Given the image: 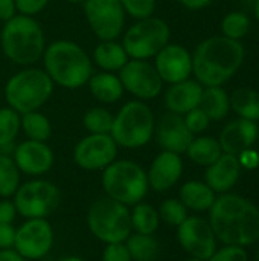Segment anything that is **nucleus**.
<instances>
[{"label": "nucleus", "mask_w": 259, "mask_h": 261, "mask_svg": "<svg viewBox=\"0 0 259 261\" xmlns=\"http://www.w3.org/2000/svg\"><path fill=\"white\" fill-rule=\"evenodd\" d=\"M209 225L224 245L246 248L259 242V208L238 194L224 193L215 197L209 210Z\"/></svg>", "instance_id": "obj_1"}, {"label": "nucleus", "mask_w": 259, "mask_h": 261, "mask_svg": "<svg viewBox=\"0 0 259 261\" xmlns=\"http://www.w3.org/2000/svg\"><path fill=\"white\" fill-rule=\"evenodd\" d=\"M244 61V47L240 41L224 35L203 40L192 52V75L203 87L227 83Z\"/></svg>", "instance_id": "obj_2"}, {"label": "nucleus", "mask_w": 259, "mask_h": 261, "mask_svg": "<svg viewBox=\"0 0 259 261\" xmlns=\"http://www.w3.org/2000/svg\"><path fill=\"white\" fill-rule=\"evenodd\" d=\"M43 70L52 83L66 90H78L87 86L95 72L87 50L72 40H55L49 43L41 57Z\"/></svg>", "instance_id": "obj_3"}, {"label": "nucleus", "mask_w": 259, "mask_h": 261, "mask_svg": "<svg viewBox=\"0 0 259 261\" xmlns=\"http://www.w3.org/2000/svg\"><path fill=\"white\" fill-rule=\"evenodd\" d=\"M46 46V34L35 17L15 14L2 24L0 49L5 58L17 66H35Z\"/></svg>", "instance_id": "obj_4"}, {"label": "nucleus", "mask_w": 259, "mask_h": 261, "mask_svg": "<svg viewBox=\"0 0 259 261\" xmlns=\"http://www.w3.org/2000/svg\"><path fill=\"white\" fill-rule=\"evenodd\" d=\"M55 84L43 70V67H21L5 83L6 106L23 115L40 110L52 96Z\"/></svg>", "instance_id": "obj_5"}, {"label": "nucleus", "mask_w": 259, "mask_h": 261, "mask_svg": "<svg viewBox=\"0 0 259 261\" xmlns=\"http://www.w3.org/2000/svg\"><path fill=\"white\" fill-rule=\"evenodd\" d=\"M154 128L153 109L145 101L131 99L114 113L110 136L119 148L139 150L153 141Z\"/></svg>", "instance_id": "obj_6"}, {"label": "nucleus", "mask_w": 259, "mask_h": 261, "mask_svg": "<svg viewBox=\"0 0 259 261\" xmlns=\"http://www.w3.org/2000/svg\"><path fill=\"white\" fill-rule=\"evenodd\" d=\"M101 173L105 196L128 208L145 200L150 191L147 170L136 161L116 159Z\"/></svg>", "instance_id": "obj_7"}, {"label": "nucleus", "mask_w": 259, "mask_h": 261, "mask_svg": "<svg viewBox=\"0 0 259 261\" xmlns=\"http://www.w3.org/2000/svg\"><path fill=\"white\" fill-rule=\"evenodd\" d=\"M85 222L90 234L104 245L125 242L131 234L130 208L107 196L90 205Z\"/></svg>", "instance_id": "obj_8"}, {"label": "nucleus", "mask_w": 259, "mask_h": 261, "mask_svg": "<svg viewBox=\"0 0 259 261\" xmlns=\"http://www.w3.org/2000/svg\"><path fill=\"white\" fill-rule=\"evenodd\" d=\"M171 38L169 24L156 15L136 20L125 28L121 43L130 60H153Z\"/></svg>", "instance_id": "obj_9"}, {"label": "nucleus", "mask_w": 259, "mask_h": 261, "mask_svg": "<svg viewBox=\"0 0 259 261\" xmlns=\"http://www.w3.org/2000/svg\"><path fill=\"white\" fill-rule=\"evenodd\" d=\"M12 202L23 219H47L60 206L61 191L53 182L34 177L20 184Z\"/></svg>", "instance_id": "obj_10"}, {"label": "nucleus", "mask_w": 259, "mask_h": 261, "mask_svg": "<svg viewBox=\"0 0 259 261\" xmlns=\"http://www.w3.org/2000/svg\"><path fill=\"white\" fill-rule=\"evenodd\" d=\"M82 11L98 40H119L125 31V12L119 0H84Z\"/></svg>", "instance_id": "obj_11"}, {"label": "nucleus", "mask_w": 259, "mask_h": 261, "mask_svg": "<svg viewBox=\"0 0 259 261\" xmlns=\"http://www.w3.org/2000/svg\"><path fill=\"white\" fill-rule=\"evenodd\" d=\"M124 90L139 101H153L163 92L165 83L159 76L153 61L128 60V63L118 72Z\"/></svg>", "instance_id": "obj_12"}, {"label": "nucleus", "mask_w": 259, "mask_h": 261, "mask_svg": "<svg viewBox=\"0 0 259 261\" xmlns=\"http://www.w3.org/2000/svg\"><path fill=\"white\" fill-rule=\"evenodd\" d=\"M55 232L47 219H24L15 228L14 249L26 261L44 258L53 248Z\"/></svg>", "instance_id": "obj_13"}, {"label": "nucleus", "mask_w": 259, "mask_h": 261, "mask_svg": "<svg viewBox=\"0 0 259 261\" xmlns=\"http://www.w3.org/2000/svg\"><path fill=\"white\" fill-rule=\"evenodd\" d=\"M119 147L110 135H87L73 147V162L84 171H102L118 159Z\"/></svg>", "instance_id": "obj_14"}, {"label": "nucleus", "mask_w": 259, "mask_h": 261, "mask_svg": "<svg viewBox=\"0 0 259 261\" xmlns=\"http://www.w3.org/2000/svg\"><path fill=\"white\" fill-rule=\"evenodd\" d=\"M177 242L189 257L200 260L206 261L217 251V237L209 222L198 216H188L177 226Z\"/></svg>", "instance_id": "obj_15"}, {"label": "nucleus", "mask_w": 259, "mask_h": 261, "mask_svg": "<svg viewBox=\"0 0 259 261\" xmlns=\"http://www.w3.org/2000/svg\"><path fill=\"white\" fill-rule=\"evenodd\" d=\"M153 64L165 84H176L191 78L192 54L182 44L168 43L153 58Z\"/></svg>", "instance_id": "obj_16"}, {"label": "nucleus", "mask_w": 259, "mask_h": 261, "mask_svg": "<svg viewBox=\"0 0 259 261\" xmlns=\"http://www.w3.org/2000/svg\"><path fill=\"white\" fill-rule=\"evenodd\" d=\"M11 156L20 173L29 177H41L47 174L55 162L53 150L47 145V142L31 139H24L23 142L17 144Z\"/></svg>", "instance_id": "obj_17"}, {"label": "nucleus", "mask_w": 259, "mask_h": 261, "mask_svg": "<svg viewBox=\"0 0 259 261\" xmlns=\"http://www.w3.org/2000/svg\"><path fill=\"white\" fill-rule=\"evenodd\" d=\"M154 139L163 151L183 154L194 139V135L188 130L183 116L166 112L156 121Z\"/></svg>", "instance_id": "obj_18"}, {"label": "nucleus", "mask_w": 259, "mask_h": 261, "mask_svg": "<svg viewBox=\"0 0 259 261\" xmlns=\"http://www.w3.org/2000/svg\"><path fill=\"white\" fill-rule=\"evenodd\" d=\"M183 174L182 154L171 151H160L147 170L148 187L154 193H165L177 185Z\"/></svg>", "instance_id": "obj_19"}, {"label": "nucleus", "mask_w": 259, "mask_h": 261, "mask_svg": "<svg viewBox=\"0 0 259 261\" xmlns=\"http://www.w3.org/2000/svg\"><path fill=\"white\" fill-rule=\"evenodd\" d=\"M259 127L256 122L238 118L224 125L220 133L218 142L223 153L238 156L241 151L250 148L258 139Z\"/></svg>", "instance_id": "obj_20"}, {"label": "nucleus", "mask_w": 259, "mask_h": 261, "mask_svg": "<svg viewBox=\"0 0 259 261\" xmlns=\"http://www.w3.org/2000/svg\"><path fill=\"white\" fill-rule=\"evenodd\" d=\"M203 95V86L197 80H185L176 84H169L163 93V106L166 112L183 116L192 109L200 106Z\"/></svg>", "instance_id": "obj_21"}, {"label": "nucleus", "mask_w": 259, "mask_h": 261, "mask_svg": "<svg viewBox=\"0 0 259 261\" xmlns=\"http://www.w3.org/2000/svg\"><path fill=\"white\" fill-rule=\"evenodd\" d=\"M241 174V165L237 156L223 153L212 165L206 167L205 184L215 193H229L238 182Z\"/></svg>", "instance_id": "obj_22"}, {"label": "nucleus", "mask_w": 259, "mask_h": 261, "mask_svg": "<svg viewBox=\"0 0 259 261\" xmlns=\"http://www.w3.org/2000/svg\"><path fill=\"white\" fill-rule=\"evenodd\" d=\"M92 63L102 72L118 73L130 60L119 40H99L90 55Z\"/></svg>", "instance_id": "obj_23"}, {"label": "nucleus", "mask_w": 259, "mask_h": 261, "mask_svg": "<svg viewBox=\"0 0 259 261\" xmlns=\"http://www.w3.org/2000/svg\"><path fill=\"white\" fill-rule=\"evenodd\" d=\"M89 92L99 104H116L124 98V86L118 73L113 72H93L87 83Z\"/></svg>", "instance_id": "obj_24"}, {"label": "nucleus", "mask_w": 259, "mask_h": 261, "mask_svg": "<svg viewBox=\"0 0 259 261\" xmlns=\"http://www.w3.org/2000/svg\"><path fill=\"white\" fill-rule=\"evenodd\" d=\"M217 194L202 180H188L180 187L179 199L188 211L203 213L209 211L215 202Z\"/></svg>", "instance_id": "obj_25"}, {"label": "nucleus", "mask_w": 259, "mask_h": 261, "mask_svg": "<svg viewBox=\"0 0 259 261\" xmlns=\"http://www.w3.org/2000/svg\"><path fill=\"white\" fill-rule=\"evenodd\" d=\"M185 153L194 164L209 167L223 154V150L220 147L218 139L212 136H194Z\"/></svg>", "instance_id": "obj_26"}, {"label": "nucleus", "mask_w": 259, "mask_h": 261, "mask_svg": "<svg viewBox=\"0 0 259 261\" xmlns=\"http://www.w3.org/2000/svg\"><path fill=\"white\" fill-rule=\"evenodd\" d=\"M211 121H221L231 110V101L227 92L221 86L203 87L202 101L198 106Z\"/></svg>", "instance_id": "obj_27"}, {"label": "nucleus", "mask_w": 259, "mask_h": 261, "mask_svg": "<svg viewBox=\"0 0 259 261\" xmlns=\"http://www.w3.org/2000/svg\"><path fill=\"white\" fill-rule=\"evenodd\" d=\"M130 223H131V232L154 236L160 226L159 211L153 205L142 200L130 206Z\"/></svg>", "instance_id": "obj_28"}, {"label": "nucleus", "mask_w": 259, "mask_h": 261, "mask_svg": "<svg viewBox=\"0 0 259 261\" xmlns=\"http://www.w3.org/2000/svg\"><path fill=\"white\" fill-rule=\"evenodd\" d=\"M231 109L243 119L259 121V92L250 87H240L229 95Z\"/></svg>", "instance_id": "obj_29"}, {"label": "nucleus", "mask_w": 259, "mask_h": 261, "mask_svg": "<svg viewBox=\"0 0 259 261\" xmlns=\"http://www.w3.org/2000/svg\"><path fill=\"white\" fill-rule=\"evenodd\" d=\"M20 128L24 133L26 139L31 141L47 142L52 136L50 119L40 110L20 115Z\"/></svg>", "instance_id": "obj_30"}, {"label": "nucleus", "mask_w": 259, "mask_h": 261, "mask_svg": "<svg viewBox=\"0 0 259 261\" xmlns=\"http://www.w3.org/2000/svg\"><path fill=\"white\" fill-rule=\"evenodd\" d=\"M125 245L133 261H156L160 254V245L154 236L131 232Z\"/></svg>", "instance_id": "obj_31"}, {"label": "nucleus", "mask_w": 259, "mask_h": 261, "mask_svg": "<svg viewBox=\"0 0 259 261\" xmlns=\"http://www.w3.org/2000/svg\"><path fill=\"white\" fill-rule=\"evenodd\" d=\"M20 132V113L8 106L0 107V153H12Z\"/></svg>", "instance_id": "obj_32"}, {"label": "nucleus", "mask_w": 259, "mask_h": 261, "mask_svg": "<svg viewBox=\"0 0 259 261\" xmlns=\"http://www.w3.org/2000/svg\"><path fill=\"white\" fill-rule=\"evenodd\" d=\"M21 184V173L9 153H0V199H12Z\"/></svg>", "instance_id": "obj_33"}, {"label": "nucleus", "mask_w": 259, "mask_h": 261, "mask_svg": "<svg viewBox=\"0 0 259 261\" xmlns=\"http://www.w3.org/2000/svg\"><path fill=\"white\" fill-rule=\"evenodd\" d=\"M114 113L104 106H95L82 115V127L90 135H110Z\"/></svg>", "instance_id": "obj_34"}, {"label": "nucleus", "mask_w": 259, "mask_h": 261, "mask_svg": "<svg viewBox=\"0 0 259 261\" xmlns=\"http://www.w3.org/2000/svg\"><path fill=\"white\" fill-rule=\"evenodd\" d=\"M249 29H250L249 15L244 12H240V11L229 12L221 21V32L224 37H227L231 40L240 41L243 37L247 35Z\"/></svg>", "instance_id": "obj_35"}, {"label": "nucleus", "mask_w": 259, "mask_h": 261, "mask_svg": "<svg viewBox=\"0 0 259 261\" xmlns=\"http://www.w3.org/2000/svg\"><path fill=\"white\" fill-rule=\"evenodd\" d=\"M159 217H160V222L169 225V226H179L182 225L186 219H188V208L180 202V199H165L160 206H159Z\"/></svg>", "instance_id": "obj_36"}, {"label": "nucleus", "mask_w": 259, "mask_h": 261, "mask_svg": "<svg viewBox=\"0 0 259 261\" xmlns=\"http://www.w3.org/2000/svg\"><path fill=\"white\" fill-rule=\"evenodd\" d=\"M125 15H130L134 20L147 18L154 15L157 0H119Z\"/></svg>", "instance_id": "obj_37"}, {"label": "nucleus", "mask_w": 259, "mask_h": 261, "mask_svg": "<svg viewBox=\"0 0 259 261\" xmlns=\"http://www.w3.org/2000/svg\"><path fill=\"white\" fill-rule=\"evenodd\" d=\"M183 121H185L188 130H189L194 136H195V135H200V133H203V132H206L208 127H209V124H211V119L208 118V115H206L200 107L192 109V110H189L188 113H185V115H183Z\"/></svg>", "instance_id": "obj_38"}, {"label": "nucleus", "mask_w": 259, "mask_h": 261, "mask_svg": "<svg viewBox=\"0 0 259 261\" xmlns=\"http://www.w3.org/2000/svg\"><path fill=\"white\" fill-rule=\"evenodd\" d=\"M206 261H249V255L241 246L224 245V248L217 249Z\"/></svg>", "instance_id": "obj_39"}, {"label": "nucleus", "mask_w": 259, "mask_h": 261, "mask_svg": "<svg viewBox=\"0 0 259 261\" xmlns=\"http://www.w3.org/2000/svg\"><path fill=\"white\" fill-rule=\"evenodd\" d=\"M102 261H133L125 242L108 243L102 251Z\"/></svg>", "instance_id": "obj_40"}, {"label": "nucleus", "mask_w": 259, "mask_h": 261, "mask_svg": "<svg viewBox=\"0 0 259 261\" xmlns=\"http://www.w3.org/2000/svg\"><path fill=\"white\" fill-rule=\"evenodd\" d=\"M14 2H15L17 14L27 15V17L38 15L50 3V0H14Z\"/></svg>", "instance_id": "obj_41"}, {"label": "nucleus", "mask_w": 259, "mask_h": 261, "mask_svg": "<svg viewBox=\"0 0 259 261\" xmlns=\"http://www.w3.org/2000/svg\"><path fill=\"white\" fill-rule=\"evenodd\" d=\"M17 216L12 199H0V223H14Z\"/></svg>", "instance_id": "obj_42"}, {"label": "nucleus", "mask_w": 259, "mask_h": 261, "mask_svg": "<svg viewBox=\"0 0 259 261\" xmlns=\"http://www.w3.org/2000/svg\"><path fill=\"white\" fill-rule=\"evenodd\" d=\"M15 226L12 223H0V249L14 248Z\"/></svg>", "instance_id": "obj_43"}, {"label": "nucleus", "mask_w": 259, "mask_h": 261, "mask_svg": "<svg viewBox=\"0 0 259 261\" xmlns=\"http://www.w3.org/2000/svg\"><path fill=\"white\" fill-rule=\"evenodd\" d=\"M237 158H238L241 167H244V168H247V170H255V168H258L259 153L256 150H253L252 147L247 148V150H244V151H241Z\"/></svg>", "instance_id": "obj_44"}, {"label": "nucleus", "mask_w": 259, "mask_h": 261, "mask_svg": "<svg viewBox=\"0 0 259 261\" xmlns=\"http://www.w3.org/2000/svg\"><path fill=\"white\" fill-rule=\"evenodd\" d=\"M17 14L14 0H0V21L5 23Z\"/></svg>", "instance_id": "obj_45"}, {"label": "nucleus", "mask_w": 259, "mask_h": 261, "mask_svg": "<svg viewBox=\"0 0 259 261\" xmlns=\"http://www.w3.org/2000/svg\"><path fill=\"white\" fill-rule=\"evenodd\" d=\"M183 8L191 9V11H198V9H205L208 8L212 0H177Z\"/></svg>", "instance_id": "obj_46"}, {"label": "nucleus", "mask_w": 259, "mask_h": 261, "mask_svg": "<svg viewBox=\"0 0 259 261\" xmlns=\"http://www.w3.org/2000/svg\"><path fill=\"white\" fill-rule=\"evenodd\" d=\"M0 261H26L14 248L0 249Z\"/></svg>", "instance_id": "obj_47"}, {"label": "nucleus", "mask_w": 259, "mask_h": 261, "mask_svg": "<svg viewBox=\"0 0 259 261\" xmlns=\"http://www.w3.org/2000/svg\"><path fill=\"white\" fill-rule=\"evenodd\" d=\"M58 261H85L84 258H81V257H76V255H69V257H64V258H61V260Z\"/></svg>", "instance_id": "obj_48"}, {"label": "nucleus", "mask_w": 259, "mask_h": 261, "mask_svg": "<svg viewBox=\"0 0 259 261\" xmlns=\"http://www.w3.org/2000/svg\"><path fill=\"white\" fill-rule=\"evenodd\" d=\"M253 12H255L256 20L259 21V0H255V3H253Z\"/></svg>", "instance_id": "obj_49"}, {"label": "nucleus", "mask_w": 259, "mask_h": 261, "mask_svg": "<svg viewBox=\"0 0 259 261\" xmlns=\"http://www.w3.org/2000/svg\"><path fill=\"white\" fill-rule=\"evenodd\" d=\"M64 2L72 3V5H82L84 3V0H64Z\"/></svg>", "instance_id": "obj_50"}, {"label": "nucleus", "mask_w": 259, "mask_h": 261, "mask_svg": "<svg viewBox=\"0 0 259 261\" xmlns=\"http://www.w3.org/2000/svg\"><path fill=\"white\" fill-rule=\"evenodd\" d=\"M185 261H205V260H200V258H195V257H189L188 260Z\"/></svg>", "instance_id": "obj_51"}, {"label": "nucleus", "mask_w": 259, "mask_h": 261, "mask_svg": "<svg viewBox=\"0 0 259 261\" xmlns=\"http://www.w3.org/2000/svg\"><path fill=\"white\" fill-rule=\"evenodd\" d=\"M258 261H259V249H258Z\"/></svg>", "instance_id": "obj_52"}, {"label": "nucleus", "mask_w": 259, "mask_h": 261, "mask_svg": "<svg viewBox=\"0 0 259 261\" xmlns=\"http://www.w3.org/2000/svg\"><path fill=\"white\" fill-rule=\"evenodd\" d=\"M258 135H259V132H258Z\"/></svg>", "instance_id": "obj_53"}, {"label": "nucleus", "mask_w": 259, "mask_h": 261, "mask_svg": "<svg viewBox=\"0 0 259 261\" xmlns=\"http://www.w3.org/2000/svg\"><path fill=\"white\" fill-rule=\"evenodd\" d=\"M156 261H159V260H156Z\"/></svg>", "instance_id": "obj_54"}]
</instances>
